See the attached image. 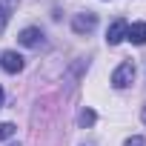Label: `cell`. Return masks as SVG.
I'll return each mask as SVG.
<instances>
[{"label": "cell", "mask_w": 146, "mask_h": 146, "mask_svg": "<svg viewBox=\"0 0 146 146\" xmlns=\"http://www.w3.org/2000/svg\"><path fill=\"white\" fill-rule=\"evenodd\" d=\"M132 80H135V63H132V60H123V63L112 72V86H115V89H126Z\"/></svg>", "instance_id": "1"}, {"label": "cell", "mask_w": 146, "mask_h": 146, "mask_svg": "<svg viewBox=\"0 0 146 146\" xmlns=\"http://www.w3.org/2000/svg\"><path fill=\"white\" fill-rule=\"evenodd\" d=\"M95 26H98V15H95V12L75 15V20H72V29H75V35H92Z\"/></svg>", "instance_id": "2"}, {"label": "cell", "mask_w": 146, "mask_h": 146, "mask_svg": "<svg viewBox=\"0 0 146 146\" xmlns=\"http://www.w3.org/2000/svg\"><path fill=\"white\" fill-rule=\"evenodd\" d=\"M126 29H129V23H126L123 17L112 20V23H109V29H106V43H109V46L123 43V40H126Z\"/></svg>", "instance_id": "3"}, {"label": "cell", "mask_w": 146, "mask_h": 146, "mask_svg": "<svg viewBox=\"0 0 146 146\" xmlns=\"http://www.w3.org/2000/svg\"><path fill=\"white\" fill-rule=\"evenodd\" d=\"M0 66H3V72H9V75H17V72H23V54L3 52L0 54Z\"/></svg>", "instance_id": "4"}, {"label": "cell", "mask_w": 146, "mask_h": 146, "mask_svg": "<svg viewBox=\"0 0 146 146\" xmlns=\"http://www.w3.org/2000/svg\"><path fill=\"white\" fill-rule=\"evenodd\" d=\"M17 40H20L23 46H29V49H37V46L43 43V32H40L37 26H26V29L17 35Z\"/></svg>", "instance_id": "5"}, {"label": "cell", "mask_w": 146, "mask_h": 146, "mask_svg": "<svg viewBox=\"0 0 146 146\" xmlns=\"http://www.w3.org/2000/svg\"><path fill=\"white\" fill-rule=\"evenodd\" d=\"M126 40H132L135 46H143L146 43V23H132L126 29Z\"/></svg>", "instance_id": "6"}, {"label": "cell", "mask_w": 146, "mask_h": 146, "mask_svg": "<svg viewBox=\"0 0 146 146\" xmlns=\"http://www.w3.org/2000/svg\"><path fill=\"white\" fill-rule=\"evenodd\" d=\"M15 6H17V0H0V35H3V29H6V23H9Z\"/></svg>", "instance_id": "7"}, {"label": "cell", "mask_w": 146, "mask_h": 146, "mask_svg": "<svg viewBox=\"0 0 146 146\" xmlns=\"http://www.w3.org/2000/svg\"><path fill=\"white\" fill-rule=\"evenodd\" d=\"M95 120H98V115L92 109H80V115H78V123L80 126H95Z\"/></svg>", "instance_id": "8"}, {"label": "cell", "mask_w": 146, "mask_h": 146, "mask_svg": "<svg viewBox=\"0 0 146 146\" xmlns=\"http://www.w3.org/2000/svg\"><path fill=\"white\" fill-rule=\"evenodd\" d=\"M17 132V126L15 123H0V140H6V137H12Z\"/></svg>", "instance_id": "9"}, {"label": "cell", "mask_w": 146, "mask_h": 146, "mask_svg": "<svg viewBox=\"0 0 146 146\" xmlns=\"http://www.w3.org/2000/svg\"><path fill=\"white\" fill-rule=\"evenodd\" d=\"M123 146H146V140H143L140 135H135V137H129V140H126Z\"/></svg>", "instance_id": "10"}, {"label": "cell", "mask_w": 146, "mask_h": 146, "mask_svg": "<svg viewBox=\"0 0 146 146\" xmlns=\"http://www.w3.org/2000/svg\"><path fill=\"white\" fill-rule=\"evenodd\" d=\"M140 120L146 123V103H143V112H140Z\"/></svg>", "instance_id": "11"}, {"label": "cell", "mask_w": 146, "mask_h": 146, "mask_svg": "<svg viewBox=\"0 0 146 146\" xmlns=\"http://www.w3.org/2000/svg\"><path fill=\"white\" fill-rule=\"evenodd\" d=\"M0 109H3V86H0Z\"/></svg>", "instance_id": "12"}, {"label": "cell", "mask_w": 146, "mask_h": 146, "mask_svg": "<svg viewBox=\"0 0 146 146\" xmlns=\"http://www.w3.org/2000/svg\"><path fill=\"white\" fill-rule=\"evenodd\" d=\"M9 146H17V143H9Z\"/></svg>", "instance_id": "13"}]
</instances>
